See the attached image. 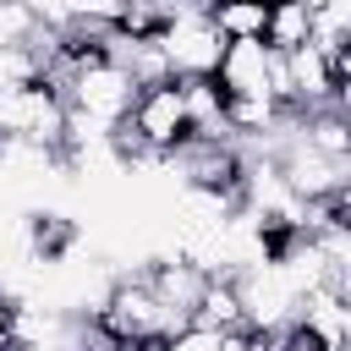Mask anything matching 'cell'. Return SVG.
Instances as JSON below:
<instances>
[{"label":"cell","mask_w":351,"mask_h":351,"mask_svg":"<svg viewBox=\"0 0 351 351\" xmlns=\"http://www.w3.org/2000/svg\"><path fill=\"white\" fill-rule=\"evenodd\" d=\"M93 324H99V335H104L110 346H121V351H148V346H159V340H170V335L186 329V324L154 296V285L143 280V269H137V274H115V285H110V296L99 302Z\"/></svg>","instance_id":"obj_1"},{"label":"cell","mask_w":351,"mask_h":351,"mask_svg":"<svg viewBox=\"0 0 351 351\" xmlns=\"http://www.w3.org/2000/svg\"><path fill=\"white\" fill-rule=\"evenodd\" d=\"M230 285H236V302H241V329H247V335L274 340V335H285V329L302 318L307 291L296 285V274H291L280 258L252 263V269H247V274H236Z\"/></svg>","instance_id":"obj_2"},{"label":"cell","mask_w":351,"mask_h":351,"mask_svg":"<svg viewBox=\"0 0 351 351\" xmlns=\"http://www.w3.org/2000/svg\"><path fill=\"white\" fill-rule=\"evenodd\" d=\"M159 55L176 82H208L225 55V38H219L208 5H170L165 27H159Z\"/></svg>","instance_id":"obj_3"},{"label":"cell","mask_w":351,"mask_h":351,"mask_svg":"<svg viewBox=\"0 0 351 351\" xmlns=\"http://www.w3.org/2000/svg\"><path fill=\"white\" fill-rule=\"evenodd\" d=\"M60 137H66V99L55 82L0 88V143L60 154Z\"/></svg>","instance_id":"obj_4"},{"label":"cell","mask_w":351,"mask_h":351,"mask_svg":"<svg viewBox=\"0 0 351 351\" xmlns=\"http://www.w3.org/2000/svg\"><path fill=\"white\" fill-rule=\"evenodd\" d=\"M269 71H274V49L263 38H241V44H225L208 82L219 88V99H274Z\"/></svg>","instance_id":"obj_5"},{"label":"cell","mask_w":351,"mask_h":351,"mask_svg":"<svg viewBox=\"0 0 351 351\" xmlns=\"http://www.w3.org/2000/svg\"><path fill=\"white\" fill-rule=\"evenodd\" d=\"M324 351H346L351 346V296L346 291H313L302 302V318H296Z\"/></svg>","instance_id":"obj_6"},{"label":"cell","mask_w":351,"mask_h":351,"mask_svg":"<svg viewBox=\"0 0 351 351\" xmlns=\"http://www.w3.org/2000/svg\"><path fill=\"white\" fill-rule=\"evenodd\" d=\"M313 38V0H274L269 22H263V44L269 49H302Z\"/></svg>","instance_id":"obj_7"},{"label":"cell","mask_w":351,"mask_h":351,"mask_svg":"<svg viewBox=\"0 0 351 351\" xmlns=\"http://www.w3.org/2000/svg\"><path fill=\"white\" fill-rule=\"evenodd\" d=\"M208 16H214L225 44H241V38H263L269 5L263 0H219V5H208Z\"/></svg>","instance_id":"obj_8"},{"label":"cell","mask_w":351,"mask_h":351,"mask_svg":"<svg viewBox=\"0 0 351 351\" xmlns=\"http://www.w3.org/2000/svg\"><path fill=\"white\" fill-rule=\"evenodd\" d=\"M44 71H49L44 33H38V44H0V88H27V82H44Z\"/></svg>","instance_id":"obj_9"},{"label":"cell","mask_w":351,"mask_h":351,"mask_svg":"<svg viewBox=\"0 0 351 351\" xmlns=\"http://www.w3.org/2000/svg\"><path fill=\"white\" fill-rule=\"evenodd\" d=\"M313 44L351 49V0H313Z\"/></svg>","instance_id":"obj_10"},{"label":"cell","mask_w":351,"mask_h":351,"mask_svg":"<svg viewBox=\"0 0 351 351\" xmlns=\"http://www.w3.org/2000/svg\"><path fill=\"white\" fill-rule=\"evenodd\" d=\"M0 44H38V16L22 0H0Z\"/></svg>","instance_id":"obj_11"},{"label":"cell","mask_w":351,"mask_h":351,"mask_svg":"<svg viewBox=\"0 0 351 351\" xmlns=\"http://www.w3.org/2000/svg\"><path fill=\"white\" fill-rule=\"evenodd\" d=\"M148 351H236V335H214V329H181V335H170V340H159V346H148Z\"/></svg>","instance_id":"obj_12"},{"label":"cell","mask_w":351,"mask_h":351,"mask_svg":"<svg viewBox=\"0 0 351 351\" xmlns=\"http://www.w3.org/2000/svg\"><path fill=\"white\" fill-rule=\"evenodd\" d=\"M5 318H11V302L0 296V351H11V346H5Z\"/></svg>","instance_id":"obj_13"}]
</instances>
